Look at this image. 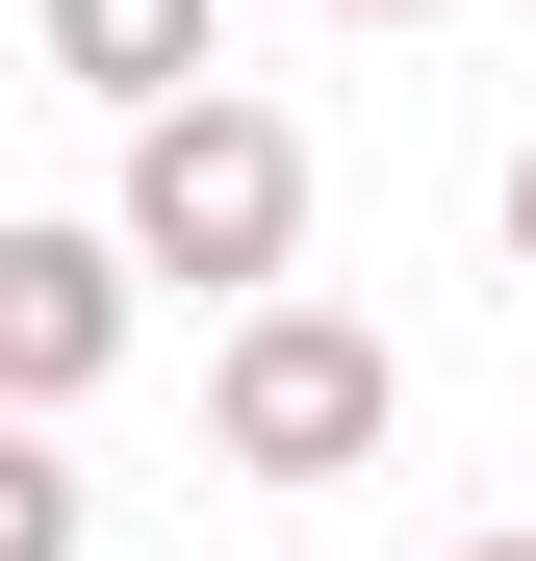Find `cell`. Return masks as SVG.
<instances>
[{
  "label": "cell",
  "mask_w": 536,
  "mask_h": 561,
  "mask_svg": "<svg viewBox=\"0 0 536 561\" xmlns=\"http://www.w3.org/2000/svg\"><path fill=\"white\" fill-rule=\"evenodd\" d=\"M128 280H205V307H282L307 280V128L205 77V103H128V205H103Z\"/></svg>",
  "instance_id": "6da1fadb"
},
{
  "label": "cell",
  "mask_w": 536,
  "mask_h": 561,
  "mask_svg": "<svg viewBox=\"0 0 536 561\" xmlns=\"http://www.w3.org/2000/svg\"><path fill=\"white\" fill-rule=\"evenodd\" d=\"M384 434H409V357L357 332V307H307V280H282V307L205 332V459H230V485H357Z\"/></svg>",
  "instance_id": "7a4b0ae2"
},
{
  "label": "cell",
  "mask_w": 536,
  "mask_h": 561,
  "mask_svg": "<svg viewBox=\"0 0 536 561\" xmlns=\"http://www.w3.org/2000/svg\"><path fill=\"white\" fill-rule=\"evenodd\" d=\"M128 307H153V280H128L103 230H26V205H0V409H77V383L128 357Z\"/></svg>",
  "instance_id": "3957f363"
},
{
  "label": "cell",
  "mask_w": 536,
  "mask_h": 561,
  "mask_svg": "<svg viewBox=\"0 0 536 561\" xmlns=\"http://www.w3.org/2000/svg\"><path fill=\"white\" fill-rule=\"evenodd\" d=\"M26 51H52V77H77L103 128H128V103H205V51H230V0H26Z\"/></svg>",
  "instance_id": "277c9868"
},
{
  "label": "cell",
  "mask_w": 536,
  "mask_h": 561,
  "mask_svg": "<svg viewBox=\"0 0 536 561\" xmlns=\"http://www.w3.org/2000/svg\"><path fill=\"white\" fill-rule=\"evenodd\" d=\"M103 536V485H77V434L52 409H0V561H77Z\"/></svg>",
  "instance_id": "5b68a950"
},
{
  "label": "cell",
  "mask_w": 536,
  "mask_h": 561,
  "mask_svg": "<svg viewBox=\"0 0 536 561\" xmlns=\"http://www.w3.org/2000/svg\"><path fill=\"white\" fill-rule=\"evenodd\" d=\"M486 230H511V280H536V128H511V179H486Z\"/></svg>",
  "instance_id": "8992f818"
},
{
  "label": "cell",
  "mask_w": 536,
  "mask_h": 561,
  "mask_svg": "<svg viewBox=\"0 0 536 561\" xmlns=\"http://www.w3.org/2000/svg\"><path fill=\"white\" fill-rule=\"evenodd\" d=\"M282 26H434V0H282Z\"/></svg>",
  "instance_id": "52a82bcc"
},
{
  "label": "cell",
  "mask_w": 536,
  "mask_h": 561,
  "mask_svg": "<svg viewBox=\"0 0 536 561\" xmlns=\"http://www.w3.org/2000/svg\"><path fill=\"white\" fill-rule=\"evenodd\" d=\"M460 561H536V536H460Z\"/></svg>",
  "instance_id": "ba28073f"
},
{
  "label": "cell",
  "mask_w": 536,
  "mask_h": 561,
  "mask_svg": "<svg viewBox=\"0 0 536 561\" xmlns=\"http://www.w3.org/2000/svg\"><path fill=\"white\" fill-rule=\"evenodd\" d=\"M511 536H536V511H511Z\"/></svg>",
  "instance_id": "9c48e42d"
}]
</instances>
